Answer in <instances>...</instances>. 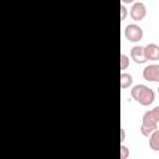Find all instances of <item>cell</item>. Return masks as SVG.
Listing matches in <instances>:
<instances>
[{"instance_id":"obj_7","label":"cell","mask_w":159,"mask_h":159,"mask_svg":"<svg viewBox=\"0 0 159 159\" xmlns=\"http://www.w3.org/2000/svg\"><path fill=\"white\" fill-rule=\"evenodd\" d=\"M144 55L147 61H158L159 60V46L155 43H148L144 46Z\"/></svg>"},{"instance_id":"obj_1","label":"cell","mask_w":159,"mask_h":159,"mask_svg":"<svg viewBox=\"0 0 159 159\" xmlns=\"http://www.w3.org/2000/svg\"><path fill=\"white\" fill-rule=\"evenodd\" d=\"M130 94H132L133 99H135L142 106H149L155 99L154 91L145 84H135L130 89Z\"/></svg>"},{"instance_id":"obj_13","label":"cell","mask_w":159,"mask_h":159,"mask_svg":"<svg viewBox=\"0 0 159 159\" xmlns=\"http://www.w3.org/2000/svg\"><path fill=\"white\" fill-rule=\"evenodd\" d=\"M125 16H127V7L124 6V4H122L120 5V20L123 21L125 19Z\"/></svg>"},{"instance_id":"obj_3","label":"cell","mask_w":159,"mask_h":159,"mask_svg":"<svg viewBox=\"0 0 159 159\" xmlns=\"http://www.w3.org/2000/svg\"><path fill=\"white\" fill-rule=\"evenodd\" d=\"M124 36L130 42H137L143 37V29L137 24H129L124 29Z\"/></svg>"},{"instance_id":"obj_15","label":"cell","mask_w":159,"mask_h":159,"mask_svg":"<svg viewBox=\"0 0 159 159\" xmlns=\"http://www.w3.org/2000/svg\"><path fill=\"white\" fill-rule=\"evenodd\" d=\"M134 0H122V2L123 4H130V2H133Z\"/></svg>"},{"instance_id":"obj_9","label":"cell","mask_w":159,"mask_h":159,"mask_svg":"<svg viewBox=\"0 0 159 159\" xmlns=\"http://www.w3.org/2000/svg\"><path fill=\"white\" fill-rule=\"evenodd\" d=\"M133 83V77L132 75L127 73V72H122L120 73V88H128L129 86H132Z\"/></svg>"},{"instance_id":"obj_10","label":"cell","mask_w":159,"mask_h":159,"mask_svg":"<svg viewBox=\"0 0 159 159\" xmlns=\"http://www.w3.org/2000/svg\"><path fill=\"white\" fill-rule=\"evenodd\" d=\"M129 66V57L124 53L120 55V68L122 70H125L127 67Z\"/></svg>"},{"instance_id":"obj_5","label":"cell","mask_w":159,"mask_h":159,"mask_svg":"<svg viewBox=\"0 0 159 159\" xmlns=\"http://www.w3.org/2000/svg\"><path fill=\"white\" fill-rule=\"evenodd\" d=\"M143 77L150 82H159V65L152 63L143 70Z\"/></svg>"},{"instance_id":"obj_2","label":"cell","mask_w":159,"mask_h":159,"mask_svg":"<svg viewBox=\"0 0 159 159\" xmlns=\"http://www.w3.org/2000/svg\"><path fill=\"white\" fill-rule=\"evenodd\" d=\"M158 129V122L150 116L149 111L145 112L143 114V118H142V125H140V132L144 137H149L154 130Z\"/></svg>"},{"instance_id":"obj_4","label":"cell","mask_w":159,"mask_h":159,"mask_svg":"<svg viewBox=\"0 0 159 159\" xmlns=\"http://www.w3.org/2000/svg\"><path fill=\"white\" fill-rule=\"evenodd\" d=\"M147 15V7L143 2L138 1V2H134L133 6L130 7V17L132 20L134 21H140L145 17Z\"/></svg>"},{"instance_id":"obj_11","label":"cell","mask_w":159,"mask_h":159,"mask_svg":"<svg viewBox=\"0 0 159 159\" xmlns=\"http://www.w3.org/2000/svg\"><path fill=\"white\" fill-rule=\"evenodd\" d=\"M149 113H150V116H152L157 122H159V106H155L153 109L149 111Z\"/></svg>"},{"instance_id":"obj_8","label":"cell","mask_w":159,"mask_h":159,"mask_svg":"<svg viewBox=\"0 0 159 159\" xmlns=\"http://www.w3.org/2000/svg\"><path fill=\"white\" fill-rule=\"evenodd\" d=\"M149 147L159 152V129L154 130L150 135H149Z\"/></svg>"},{"instance_id":"obj_6","label":"cell","mask_w":159,"mask_h":159,"mask_svg":"<svg viewBox=\"0 0 159 159\" xmlns=\"http://www.w3.org/2000/svg\"><path fill=\"white\" fill-rule=\"evenodd\" d=\"M130 57L138 65H142V63H145L147 62V58H145V55H144V47L143 46H133L130 48Z\"/></svg>"},{"instance_id":"obj_12","label":"cell","mask_w":159,"mask_h":159,"mask_svg":"<svg viewBox=\"0 0 159 159\" xmlns=\"http://www.w3.org/2000/svg\"><path fill=\"white\" fill-rule=\"evenodd\" d=\"M120 152H122V155H120V158L122 159H127V157L129 155V149L122 143V145H120Z\"/></svg>"},{"instance_id":"obj_14","label":"cell","mask_w":159,"mask_h":159,"mask_svg":"<svg viewBox=\"0 0 159 159\" xmlns=\"http://www.w3.org/2000/svg\"><path fill=\"white\" fill-rule=\"evenodd\" d=\"M125 140V132H124V128L120 129V142L123 143Z\"/></svg>"},{"instance_id":"obj_16","label":"cell","mask_w":159,"mask_h":159,"mask_svg":"<svg viewBox=\"0 0 159 159\" xmlns=\"http://www.w3.org/2000/svg\"><path fill=\"white\" fill-rule=\"evenodd\" d=\"M158 93H159V87H158Z\"/></svg>"}]
</instances>
